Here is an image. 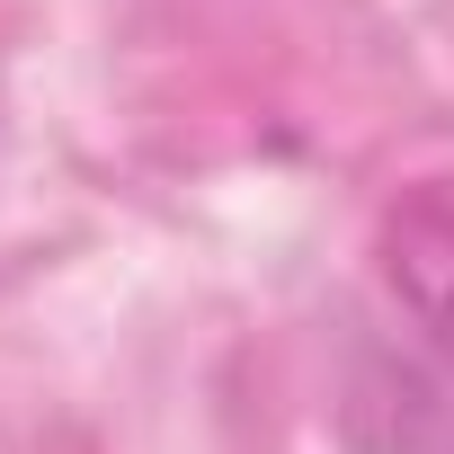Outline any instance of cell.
<instances>
[{
	"label": "cell",
	"instance_id": "1",
	"mask_svg": "<svg viewBox=\"0 0 454 454\" xmlns=\"http://www.w3.org/2000/svg\"><path fill=\"white\" fill-rule=\"evenodd\" d=\"M374 268H383L392 303L419 321V339L454 365V178H419V187L383 214Z\"/></svg>",
	"mask_w": 454,
	"mask_h": 454
}]
</instances>
